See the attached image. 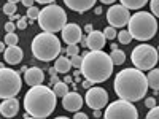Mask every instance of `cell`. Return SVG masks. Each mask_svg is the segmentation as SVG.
<instances>
[{
  "mask_svg": "<svg viewBox=\"0 0 159 119\" xmlns=\"http://www.w3.org/2000/svg\"><path fill=\"white\" fill-rule=\"evenodd\" d=\"M5 48H7V46H5V42H0V52H3Z\"/></svg>",
  "mask_w": 159,
  "mask_h": 119,
  "instance_id": "7dc6e473",
  "label": "cell"
},
{
  "mask_svg": "<svg viewBox=\"0 0 159 119\" xmlns=\"http://www.w3.org/2000/svg\"><path fill=\"white\" fill-rule=\"evenodd\" d=\"M130 40H132V35L129 33V30H121L118 33V42L121 45H129Z\"/></svg>",
  "mask_w": 159,
  "mask_h": 119,
  "instance_id": "d4e9b609",
  "label": "cell"
},
{
  "mask_svg": "<svg viewBox=\"0 0 159 119\" xmlns=\"http://www.w3.org/2000/svg\"><path fill=\"white\" fill-rule=\"evenodd\" d=\"M113 62L110 54L103 51H89L83 56L81 62V75L89 79L92 84L103 83L113 73Z\"/></svg>",
  "mask_w": 159,
  "mask_h": 119,
  "instance_id": "3957f363",
  "label": "cell"
},
{
  "mask_svg": "<svg viewBox=\"0 0 159 119\" xmlns=\"http://www.w3.org/2000/svg\"><path fill=\"white\" fill-rule=\"evenodd\" d=\"M157 52H159V46H157Z\"/></svg>",
  "mask_w": 159,
  "mask_h": 119,
  "instance_id": "f5cc1de1",
  "label": "cell"
},
{
  "mask_svg": "<svg viewBox=\"0 0 159 119\" xmlns=\"http://www.w3.org/2000/svg\"><path fill=\"white\" fill-rule=\"evenodd\" d=\"M48 72H49V75H51V76H52V75H57V72H56V68H49Z\"/></svg>",
  "mask_w": 159,
  "mask_h": 119,
  "instance_id": "c3c4849f",
  "label": "cell"
},
{
  "mask_svg": "<svg viewBox=\"0 0 159 119\" xmlns=\"http://www.w3.org/2000/svg\"><path fill=\"white\" fill-rule=\"evenodd\" d=\"M3 13L7 16H13L18 13V8H16V3H11V2H7L3 5Z\"/></svg>",
  "mask_w": 159,
  "mask_h": 119,
  "instance_id": "484cf974",
  "label": "cell"
},
{
  "mask_svg": "<svg viewBox=\"0 0 159 119\" xmlns=\"http://www.w3.org/2000/svg\"><path fill=\"white\" fill-rule=\"evenodd\" d=\"M3 42H5L7 46H16L18 42H19V37H18L15 32H8V33L5 35V38H3Z\"/></svg>",
  "mask_w": 159,
  "mask_h": 119,
  "instance_id": "cb8c5ba5",
  "label": "cell"
},
{
  "mask_svg": "<svg viewBox=\"0 0 159 119\" xmlns=\"http://www.w3.org/2000/svg\"><path fill=\"white\" fill-rule=\"evenodd\" d=\"M103 117L105 119H137L139 111L132 102L119 99L108 105L103 113Z\"/></svg>",
  "mask_w": 159,
  "mask_h": 119,
  "instance_id": "9c48e42d",
  "label": "cell"
},
{
  "mask_svg": "<svg viewBox=\"0 0 159 119\" xmlns=\"http://www.w3.org/2000/svg\"><path fill=\"white\" fill-rule=\"evenodd\" d=\"M119 2L127 10H140L148 3V0H119Z\"/></svg>",
  "mask_w": 159,
  "mask_h": 119,
  "instance_id": "44dd1931",
  "label": "cell"
},
{
  "mask_svg": "<svg viewBox=\"0 0 159 119\" xmlns=\"http://www.w3.org/2000/svg\"><path fill=\"white\" fill-rule=\"evenodd\" d=\"M16 27L21 29V30H24L25 27H27V18H21V19L18 21V24H16Z\"/></svg>",
  "mask_w": 159,
  "mask_h": 119,
  "instance_id": "d6a6232c",
  "label": "cell"
},
{
  "mask_svg": "<svg viewBox=\"0 0 159 119\" xmlns=\"http://www.w3.org/2000/svg\"><path fill=\"white\" fill-rule=\"evenodd\" d=\"M96 15H102V8H100V7L96 8Z\"/></svg>",
  "mask_w": 159,
  "mask_h": 119,
  "instance_id": "681fc988",
  "label": "cell"
},
{
  "mask_svg": "<svg viewBox=\"0 0 159 119\" xmlns=\"http://www.w3.org/2000/svg\"><path fill=\"white\" fill-rule=\"evenodd\" d=\"M145 105H147V107H148V108H153V107H154V105H156V100H154L153 97H148L147 100H145Z\"/></svg>",
  "mask_w": 159,
  "mask_h": 119,
  "instance_id": "e575fe53",
  "label": "cell"
},
{
  "mask_svg": "<svg viewBox=\"0 0 159 119\" xmlns=\"http://www.w3.org/2000/svg\"><path fill=\"white\" fill-rule=\"evenodd\" d=\"M24 81L27 83L30 87H32V86H38V84H43V81H45V73H43L42 68H38V67L25 68V72H24Z\"/></svg>",
  "mask_w": 159,
  "mask_h": 119,
  "instance_id": "5bb4252c",
  "label": "cell"
},
{
  "mask_svg": "<svg viewBox=\"0 0 159 119\" xmlns=\"http://www.w3.org/2000/svg\"><path fill=\"white\" fill-rule=\"evenodd\" d=\"M54 68L57 73H62V75H67L72 68V62H70V57L69 56H62V57H57L56 59V64H54Z\"/></svg>",
  "mask_w": 159,
  "mask_h": 119,
  "instance_id": "d6986e66",
  "label": "cell"
},
{
  "mask_svg": "<svg viewBox=\"0 0 159 119\" xmlns=\"http://www.w3.org/2000/svg\"><path fill=\"white\" fill-rule=\"evenodd\" d=\"M110 57H111V62H113L115 65H121V64L126 62V54H124V51H121L119 48L115 49V51H111Z\"/></svg>",
  "mask_w": 159,
  "mask_h": 119,
  "instance_id": "7402d4cb",
  "label": "cell"
},
{
  "mask_svg": "<svg viewBox=\"0 0 159 119\" xmlns=\"http://www.w3.org/2000/svg\"><path fill=\"white\" fill-rule=\"evenodd\" d=\"M150 8H151V15L154 18H159V0H151Z\"/></svg>",
  "mask_w": 159,
  "mask_h": 119,
  "instance_id": "83f0119b",
  "label": "cell"
},
{
  "mask_svg": "<svg viewBox=\"0 0 159 119\" xmlns=\"http://www.w3.org/2000/svg\"><path fill=\"white\" fill-rule=\"evenodd\" d=\"M61 51H62L61 42L56 37V33L42 32V33H38L32 42V54L38 60L51 62V60L59 57Z\"/></svg>",
  "mask_w": 159,
  "mask_h": 119,
  "instance_id": "5b68a950",
  "label": "cell"
},
{
  "mask_svg": "<svg viewBox=\"0 0 159 119\" xmlns=\"http://www.w3.org/2000/svg\"><path fill=\"white\" fill-rule=\"evenodd\" d=\"M78 51H80V48H78L76 45H67V49H65V52H67V56H69V57L76 56V54H78Z\"/></svg>",
  "mask_w": 159,
  "mask_h": 119,
  "instance_id": "1f68e13d",
  "label": "cell"
},
{
  "mask_svg": "<svg viewBox=\"0 0 159 119\" xmlns=\"http://www.w3.org/2000/svg\"><path fill=\"white\" fill-rule=\"evenodd\" d=\"M15 29H16V24L13 22V21H8V22L5 24V30H7V33H8V32H15Z\"/></svg>",
  "mask_w": 159,
  "mask_h": 119,
  "instance_id": "836d02e7",
  "label": "cell"
},
{
  "mask_svg": "<svg viewBox=\"0 0 159 119\" xmlns=\"http://www.w3.org/2000/svg\"><path fill=\"white\" fill-rule=\"evenodd\" d=\"M57 81H59V76H57V75H52V76H51V84H56Z\"/></svg>",
  "mask_w": 159,
  "mask_h": 119,
  "instance_id": "7bdbcfd3",
  "label": "cell"
},
{
  "mask_svg": "<svg viewBox=\"0 0 159 119\" xmlns=\"http://www.w3.org/2000/svg\"><path fill=\"white\" fill-rule=\"evenodd\" d=\"M100 2H102V3H105V5H111V3L115 2V0H100Z\"/></svg>",
  "mask_w": 159,
  "mask_h": 119,
  "instance_id": "bcb514c9",
  "label": "cell"
},
{
  "mask_svg": "<svg viewBox=\"0 0 159 119\" xmlns=\"http://www.w3.org/2000/svg\"><path fill=\"white\" fill-rule=\"evenodd\" d=\"M127 27L132 38L139 40V42H148V40L154 38L157 33V21L151 13L139 11L130 16Z\"/></svg>",
  "mask_w": 159,
  "mask_h": 119,
  "instance_id": "277c9868",
  "label": "cell"
},
{
  "mask_svg": "<svg viewBox=\"0 0 159 119\" xmlns=\"http://www.w3.org/2000/svg\"><path fill=\"white\" fill-rule=\"evenodd\" d=\"M70 62H72V67H75V68H81L83 56H80V54H76V56H72V57H70Z\"/></svg>",
  "mask_w": 159,
  "mask_h": 119,
  "instance_id": "f1b7e54d",
  "label": "cell"
},
{
  "mask_svg": "<svg viewBox=\"0 0 159 119\" xmlns=\"http://www.w3.org/2000/svg\"><path fill=\"white\" fill-rule=\"evenodd\" d=\"M86 105L92 110H102L108 103V94L102 87H89L86 92Z\"/></svg>",
  "mask_w": 159,
  "mask_h": 119,
  "instance_id": "8fae6325",
  "label": "cell"
},
{
  "mask_svg": "<svg viewBox=\"0 0 159 119\" xmlns=\"http://www.w3.org/2000/svg\"><path fill=\"white\" fill-rule=\"evenodd\" d=\"M80 45H81L83 48H88V38H86V37H83L81 40H80Z\"/></svg>",
  "mask_w": 159,
  "mask_h": 119,
  "instance_id": "ab89813d",
  "label": "cell"
},
{
  "mask_svg": "<svg viewBox=\"0 0 159 119\" xmlns=\"http://www.w3.org/2000/svg\"><path fill=\"white\" fill-rule=\"evenodd\" d=\"M130 59H132V64L135 65V68L142 70V72H150L151 68L156 67V64L159 60V52L154 46L151 45H139L134 48L130 54Z\"/></svg>",
  "mask_w": 159,
  "mask_h": 119,
  "instance_id": "52a82bcc",
  "label": "cell"
},
{
  "mask_svg": "<svg viewBox=\"0 0 159 119\" xmlns=\"http://www.w3.org/2000/svg\"><path fill=\"white\" fill-rule=\"evenodd\" d=\"M84 30L89 33V32H92V24H88V25H84Z\"/></svg>",
  "mask_w": 159,
  "mask_h": 119,
  "instance_id": "f6af8a7d",
  "label": "cell"
},
{
  "mask_svg": "<svg viewBox=\"0 0 159 119\" xmlns=\"http://www.w3.org/2000/svg\"><path fill=\"white\" fill-rule=\"evenodd\" d=\"M97 0H64V3L67 5L69 10L75 13H84L91 8H94Z\"/></svg>",
  "mask_w": 159,
  "mask_h": 119,
  "instance_id": "e0dca14e",
  "label": "cell"
},
{
  "mask_svg": "<svg viewBox=\"0 0 159 119\" xmlns=\"http://www.w3.org/2000/svg\"><path fill=\"white\" fill-rule=\"evenodd\" d=\"M81 70H80V68H76V72L73 73V81H76V83H80V79H81Z\"/></svg>",
  "mask_w": 159,
  "mask_h": 119,
  "instance_id": "d590c367",
  "label": "cell"
},
{
  "mask_svg": "<svg viewBox=\"0 0 159 119\" xmlns=\"http://www.w3.org/2000/svg\"><path fill=\"white\" fill-rule=\"evenodd\" d=\"M22 57H24V52H22V49H21L18 45H16V46H7L5 51H3V59H5V62L10 64V65L19 64V62L22 60Z\"/></svg>",
  "mask_w": 159,
  "mask_h": 119,
  "instance_id": "ac0fdd59",
  "label": "cell"
},
{
  "mask_svg": "<svg viewBox=\"0 0 159 119\" xmlns=\"http://www.w3.org/2000/svg\"><path fill=\"white\" fill-rule=\"evenodd\" d=\"M130 19V10H127L123 5H113L110 7V10L107 11V21L111 27H124L127 25Z\"/></svg>",
  "mask_w": 159,
  "mask_h": 119,
  "instance_id": "30bf717a",
  "label": "cell"
},
{
  "mask_svg": "<svg viewBox=\"0 0 159 119\" xmlns=\"http://www.w3.org/2000/svg\"><path fill=\"white\" fill-rule=\"evenodd\" d=\"M103 35H105L107 40H113V38H116V29L111 27V25H108V27L103 30Z\"/></svg>",
  "mask_w": 159,
  "mask_h": 119,
  "instance_id": "f546056e",
  "label": "cell"
},
{
  "mask_svg": "<svg viewBox=\"0 0 159 119\" xmlns=\"http://www.w3.org/2000/svg\"><path fill=\"white\" fill-rule=\"evenodd\" d=\"M75 119H88V114L81 113V111H76V114H73Z\"/></svg>",
  "mask_w": 159,
  "mask_h": 119,
  "instance_id": "8d00e7d4",
  "label": "cell"
},
{
  "mask_svg": "<svg viewBox=\"0 0 159 119\" xmlns=\"http://www.w3.org/2000/svg\"><path fill=\"white\" fill-rule=\"evenodd\" d=\"M64 81L67 84H73V78L72 76H64Z\"/></svg>",
  "mask_w": 159,
  "mask_h": 119,
  "instance_id": "b9f144b4",
  "label": "cell"
},
{
  "mask_svg": "<svg viewBox=\"0 0 159 119\" xmlns=\"http://www.w3.org/2000/svg\"><path fill=\"white\" fill-rule=\"evenodd\" d=\"M38 15H40V10L37 7H29L27 8V18L29 19L35 21V19H38Z\"/></svg>",
  "mask_w": 159,
  "mask_h": 119,
  "instance_id": "4316f807",
  "label": "cell"
},
{
  "mask_svg": "<svg viewBox=\"0 0 159 119\" xmlns=\"http://www.w3.org/2000/svg\"><path fill=\"white\" fill-rule=\"evenodd\" d=\"M148 87L153 89L154 92H159V68H151L150 73L147 75Z\"/></svg>",
  "mask_w": 159,
  "mask_h": 119,
  "instance_id": "ffe728a7",
  "label": "cell"
},
{
  "mask_svg": "<svg viewBox=\"0 0 159 119\" xmlns=\"http://www.w3.org/2000/svg\"><path fill=\"white\" fill-rule=\"evenodd\" d=\"M56 94L48 86H32L24 95V110L30 117L45 119L56 110Z\"/></svg>",
  "mask_w": 159,
  "mask_h": 119,
  "instance_id": "7a4b0ae2",
  "label": "cell"
},
{
  "mask_svg": "<svg viewBox=\"0 0 159 119\" xmlns=\"http://www.w3.org/2000/svg\"><path fill=\"white\" fill-rule=\"evenodd\" d=\"M35 2L42 3V5H49V3H52V2H54V0H35Z\"/></svg>",
  "mask_w": 159,
  "mask_h": 119,
  "instance_id": "60d3db41",
  "label": "cell"
},
{
  "mask_svg": "<svg viewBox=\"0 0 159 119\" xmlns=\"http://www.w3.org/2000/svg\"><path fill=\"white\" fill-rule=\"evenodd\" d=\"M0 68H3V62H0Z\"/></svg>",
  "mask_w": 159,
  "mask_h": 119,
  "instance_id": "816d5d0a",
  "label": "cell"
},
{
  "mask_svg": "<svg viewBox=\"0 0 159 119\" xmlns=\"http://www.w3.org/2000/svg\"><path fill=\"white\" fill-rule=\"evenodd\" d=\"M21 2H22V5H24L25 8H29V7H34L35 0H21Z\"/></svg>",
  "mask_w": 159,
  "mask_h": 119,
  "instance_id": "74e56055",
  "label": "cell"
},
{
  "mask_svg": "<svg viewBox=\"0 0 159 119\" xmlns=\"http://www.w3.org/2000/svg\"><path fill=\"white\" fill-rule=\"evenodd\" d=\"M147 119H159V107L154 105L153 108H150V111L147 114Z\"/></svg>",
  "mask_w": 159,
  "mask_h": 119,
  "instance_id": "4dcf8cb0",
  "label": "cell"
},
{
  "mask_svg": "<svg viewBox=\"0 0 159 119\" xmlns=\"http://www.w3.org/2000/svg\"><path fill=\"white\" fill-rule=\"evenodd\" d=\"M61 32H62V40L67 45H76V43H80V40L83 38L81 27H80L78 24H75V22L65 24Z\"/></svg>",
  "mask_w": 159,
  "mask_h": 119,
  "instance_id": "7c38bea8",
  "label": "cell"
},
{
  "mask_svg": "<svg viewBox=\"0 0 159 119\" xmlns=\"http://www.w3.org/2000/svg\"><path fill=\"white\" fill-rule=\"evenodd\" d=\"M81 86H83V89H89V87H92V83L89 81V79H84V81L81 83Z\"/></svg>",
  "mask_w": 159,
  "mask_h": 119,
  "instance_id": "f35d334b",
  "label": "cell"
},
{
  "mask_svg": "<svg viewBox=\"0 0 159 119\" xmlns=\"http://www.w3.org/2000/svg\"><path fill=\"white\" fill-rule=\"evenodd\" d=\"M103 114H102V111L100 110H94V117H102Z\"/></svg>",
  "mask_w": 159,
  "mask_h": 119,
  "instance_id": "ee69618b",
  "label": "cell"
},
{
  "mask_svg": "<svg viewBox=\"0 0 159 119\" xmlns=\"http://www.w3.org/2000/svg\"><path fill=\"white\" fill-rule=\"evenodd\" d=\"M113 87L119 99L139 102L148 92L147 75H143V72L139 68H124L116 75Z\"/></svg>",
  "mask_w": 159,
  "mask_h": 119,
  "instance_id": "6da1fadb",
  "label": "cell"
},
{
  "mask_svg": "<svg viewBox=\"0 0 159 119\" xmlns=\"http://www.w3.org/2000/svg\"><path fill=\"white\" fill-rule=\"evenodd\" d=\"M88 48L91 51H102L103 46H105V35L103 32H99V30H92L88 33Z\"/></svg>",
  "mask_w": 159,
  "mask_h": 119,
  "instance_id": "2e32d148",
  "label": "cell"
},
{
  "mask_svg": "<svg viewBox=\"0 0 159 119\" xmlns=\"http://www.w3.org/2000/svg\"><path fill=\"white\" fill-rule=\"evenodd\" d=\"M19 113V102L11 97V99H3V102L0 103V114L3 117H15Z\"/></svg>",
  "mask_w": 159,
  "mask_h": 119,
  "instance_id": "9a60e30c",
  "label": "cell"
},
{
  "mask_svg": "<svg viewBox=\"0 0 159 119\" xmlns=\"http://www.w3.org/2000/svg\"><path fill=\"white\" fill-rule=\"evenodd\" d=\"M7 2H11V3H18V2H21V0H7Z\"/></svg>",
  "mask_w": 159,
  "mask_h": 119,
  "instance_id": "f907efd6",
  "label": "cell"
},
{
  "mask_svg": "<svg viewBox=\"0 0 159 119\" xmlns=\"http://www.w3.org/2000/svg\"><path fill=\"white\" fill-rule=\"evenodd\" d=\"M62 107L64 110L67 111H72V113H76L81 110L83 107V97L78 94V92H67L64 97H62Z\"/></svg>",
  "mask_w": 159,
  "mask_h": 119,
  "instance_id": "4fadbf2b",
  "label": "cell"
},
{
  "mask_svg": "<svg viewBox=\"0 0 159 119\" xmlns=\"http://www.w3.org/2000/svg\"><path fill=\"white\" fill-rule=\"evenodd\" d=\"M37 21H38V25L43 29V32L56 33V32H61L64 29V25L67 24V13L64 11L62 7L56 3L54 5L49 3L43 10H40Z\"/></svg>",
  "mask_w": 159,
  "mask_h": 119,
  "instance_id": "8992f818",
  "label": "cell"
},
{
  "mask_svg": "<svg viewBox=\"0 0 159 119\" xmlns=\"http://www.w3.org/2000/svg\"><path fill=\"white\" fill-rule=\"evenodd\" d=\"M22 79L13 68H0V99H11L19 94Z\"/></svg>",
  "mask_w": 159,
  "mask_h": 119,
  "instance_id": "ba28073f",
  "label": "cell"
},
{
  "mask_svg": "<svg viewBox=\"0 0 159 119\" xmlns=\"http://www.w3.org/2000/svg\"><path fill=\"white\" fill-rule=\"evenodd\" d=\"M52 90H54L56 97H61V99H62V97L69 92V84L65 83V81H57V83L54 84V89H52Z\"/></svg>",
  "mask_w": 159,
  "mask_h": 119,
  "instance_id": "603a6c76",
  "label": "cell"
},
{
  "mask_svg": "<svg viewBox=\"0 0 159 119\" xmlns=\"http://www.w3.org/2000/svg\"><path fill=\"white\" fill-rule=\"evenodd\" d=\"M0 11H2V8H0Z\"/></svg>",
  "mask_w": 159,
  "mask_h": 119,
  "instance_id": "db71d44e",
  "label": "cell"
}]
</instances>
